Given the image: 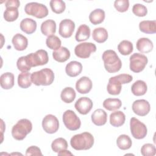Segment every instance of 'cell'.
I'll return each instance as SVG.
<instances>
[{"label":"cell","instance_id":"obj_27","mask_svg":"<svg viewBox=\"0 0 156 156\" xmlns=\"http://www.w3.org/2000/svg\"><path fill=\"white\" fill-rule=\"evenodd\" d=\"M147 90L146 83L141 80L135 82L131 87L132 93L136 96H140L145 94Z\"/></svg>","mask_w":156,"mask_h":156},{"label":"cell","instance_id":"obj_5","mask_svg":"<svg viewBox=\"0 0 156 156\" xmlns=\"http://www.w3.org/2000/svg\"><path fill=\"white\" fill-rule=\"evenodd\" d=\"M32 129V124L27 119H21L12 129V135L16 140H23Z\"/></svg>","mask_w":156,"mask_h":156},{"label":"cell","instance_id":"obj_13","mask_svg":"<svg viewBox=\"0 0 156 156\" xmlns=\"http://www.w3.org/2000/svg\"><path fill=\"white\" fill-rule=\"evenodd\" d=\"M75 29L74 23L69 19H65L59 24L58 33L61 37L66 38L71 37Z\"/></svg>","mask_w":156,"mask_h":156},{"label":"cell","instance_id":"obj_19","mask_svg":"<svg viewBox=\"0 0 156 156\" xmlns=\"http://www.w3.org/2000/svg\"><path fill=\"white\" fill-rule=\"evenodd\" d=\"M15 49L17 51H24L28 45L27 38L21 34H15L12 40Z\"/></svg>","mask_w":156,"mask_h":156},{"label":"cell","instance_id":"obj_39","mask_svg":"<svg viewBox=\"0 0 156 156\" xmlns=\"http://www.w3.org/2000/svg\"><path fill=\"white\" fill-rule=\"evenodd\" d=\"M49 4L52 11L57 14L63 13L66 8L65 2L62 0H51Z\"/></svg>","mask_w":156,"mask_h":156},{"label":"cell","instance_id":"obj_4","mask_svg":"<svg viewBox=\"0 0 156 156\" xmlns=\"http://www.w3.org/2000/svg\"><path fill=\"white\" fill-rule=\"evenodd\" d=\"M54 80V73L49 68H44L31 74V80L37 86H47L52 84Z\"/></svg>","mask_w":156,"mask_h":156},{"label":"cell","instance_id":"obj_37","mask_svg":"<svg viewBox=\"0 0 156 156\" xmlns=\"http://www.w3.org/2000/svg\"><path fill=\"white\" fill-rule=\"evenodd\" d=\"M19 15L18 8L16 7H8L6 8L4 12V18L8 22H12L15 21Z\"/></svg>","mask_w":156,"mask_h":156},{"label":"cell","instance_id":"obj_8","mask_svg":"<svg viewBox=\"0 0 156 156\" xmlns=\"http://www.w3.org/2000/svg\"><path fill=\"white\" fill-rule=\"evenodd\" d=\"M130 69L134 73L142 71L146 66L148 59L147 57L140 53H134L130 57Z\"/></svg>","mask_w":156,"mask_h":156},{"label":"cell","instance_id":"obj_26","mask_svg":"<svg viewBox=\"0 0 156 156\" xmlns=\"http://www.w3.org/2000/svg\"><path fill=\"white\" fill-rule=\"evenodd\" d=\"M139 28L140 31L143 33L148 34H155L156 32V21H142L139 24Z\"/></svg>","mask_w":156,"mask_h":156},{"label":"cell","instance_id":"obj_3","mask_svg":"<svg viewBox=\"0 0 156 156\" xmlns=\"http://www.w3.org/2000/svg\"><path fill=\"white\" fill-rule=\"evenodd\" d=\"M132 80V76L128 74H121L112 77L108 80L107 87V92L112 95H118L121 93V85L128 83Z\"/></svg>","mask_w":156,"mask_h":156},{"label":"cell","instance_id":"obj_33","mask_svg":"<svg viewBox=\"0 0 156 156\" xmlns=\"http://www.w3.org/2000/svg\"><path fill=\"white\" fill-rule=\"evenodd\" d=\"M76 92L71 87H66L61 92V99L65 103H71L76 98Z\"/></svg>","mask_w":156,"mask_h":156},{"label":"cell","instance_id":"obj_23","mask_svg":"<svg viewBox=\"0 0 156 156\" xmlns=\"http://www.w3.org/2000/svg\"><path fill=\"white\" fill-rule=\"evenodd\" d=\"M41 31L46 36H50L55 33L56 23L52 20H47L43 21L41 24Z\"/></svg>","mask_w":156,"mask_h":156},{"label":"cell","instance_id":"obj_25","mask_svg":"<svg viewBox=\"0 0 156 156\" xmlns=\"http://www.w3.org/2000/svg\"><path fill=\"white\" fill-rule=\"evenodd\" d=\"M1 87L5 90L12 88L14 85V75L12 73L7 72L0 77Z\"/></svg>","mask_w":156,"mask_h":156},{"label":"cell","instance_id":"obj_21","mask_svg":"<svg viewBox=\"0 0 156 156\" xmlns=\"http://www.w3.org/2000/svg\"><path fill=\"white\" fill-rule=\"evenodd\" d=\"M136 49L141 53H148L151 52L153 48V43L147 38H140L136 44Z\"/></svg>","mask_w":156,"mask_h":156},{"label":"cell","instance_id":"obj_46","mask_svg":"<svg viewBox=\"0 0 156 156\" xmlns=\"http://www.w3.org/2000/svg\"><path fill=\"white\" fill-rule=\"evenodd\" d=\"M58 155H73V154L66 149L63 150L58 152Z\"/></svg>","mask_w":156,"mask_h":156},{"label":"cell","instance_id":"obj_1","mask_svg":"<svg viewBox=\"0 0 156 156\" xmlns=\"http://www.w3.org/2000/svg\"><path fill=\"white\" fill-rule=\"evenodd\" d=\"M93 144V136L87 132L74 135L70 140L71 147L77 151L90 149Z\"/></svg>","mask_w":156,"mask_h":156},{"label":"cell","instance_id":"obj_42","mask_svg":"<svg viewBox=\"0 0 156 156\" xmlns=\"http://www.w3.org/2000/svg\"><path fill=\"white\" fill-rule=\"evenodd\" d=\"M132 12L134 15L138 16H145L147 13L146 7L141 4H135L132 7Z\"/></svg>","mask_w":156,"mask_h":156},{"label":"cell","instance_id":"obj_12","mask_svg":"<svg viewBox=\"0 0 156 156\" xmlns=\"http://www.w3.org/2000/svg\"><path fill=\"white\" fill-rule=\"evenodd\" d=\"M42 127L43 130L48 133L52 134L55 133L59 128L58 120L53 115H47L43 119Z\"/></svg>","mask_w":156,"mask_h":156},{"label":"cell","instance_id":"obj_15","mask_svg":"<svg viewBox=\"0 0 156 156\" xmlns=\"http://www.w3.org/2000/svg\"><path fill=\"white\" fill-rule=\"evenodd\" d=\"M92 101L87 97H82L77 99L74 104L76 110L81 115H87L93 108Z\"/></svg>","mask_w":156,"mask_h":156},{"label":"cell","instance_id":"obj_22","mask_svg":"<svg viewBox=\"0 0 156 156\" xmlns=\"http://www.w3.org/2000/svg\"><path fill=\"white\" fill-rule=\"evenodd\" d=\"M70 52L65 47L62 46L52 52L53 58L58 62H66L70 57Z\"/></svg>","mask_w":156,"mask_h":156},{"label":"cell","instance_id":"obj_43","mask_svg":"<svg viewBox=\"0 0 156 156\" xmlns=\"http://www.w3.org/2000/svg\"><path fill=\"white\" fill-rule=\"evenodd\" d=\"M114 7L119 12H126L129 7L128 0H116L114 2Z\"/></svg>","mask_w":156,"mask_h":156},{"label":"cell","instance_id":"obj_6","mask_svg":"<svg viewBox=\"0 0 156 156\" xmlns=\"http://www.w3.org/2000/svg\"><path fill=\"white\" fill-rule=\"evenodd\" d=\"M25 12L31 16L37 18H43L48 15V9L47 7L41 3L32 2L26 4L24 7Z\"/></svg>","mask_w":156,"mask_h":156},{"label":"cell","instance_id":"obj_7","mask_svg":"<svg viewBox=\"0 0 156 156\" xmlns=\"http://www.w3.org/2000/svg\"><path fill=\"white\" fill-rule=\"evenodd\" d=\"M26 57L31 68L46 65L49 61L48 52L44 49L37 50L35 53L29 54Z\"/></svg>","mask_w":156,"mask_h":156},{"label":"cell","instance_id":"obj_40","mask_svg":"<svg viewBox=\"0 0 156 156\" xmlns=\"http://www.w3.org/2000/svg\"><path fill=\"white\" fill-rule=\"evenodd\" d=\"M141 153L143 156H154L156 154V149L154 144L146 143L141 148Z\"/></svg>","mask_w":156,"mask_h":156},{"label":"cell","instance_id":"obj_30","mask_svg":"<svg viewBox=\"0 0 156 156\" xmlns=\"http://www.w3.org/2000/svg\"><path fill=\"white\" fill-rule=\"evenodd\" d=\"M92 37L95 41L99 43H102L108 38L107 30L104 27L95 28L93 31Z\"/></svg>","mask_w":156,"mask_h":156},{"label":"cell","instance_id":"obj_41","mask_svg":"<svg viewBox=\"0 0 156 156\" xmlns=\"http://www.w3.org/2000/svg\"><path fill=\"white\" fill-rule=\"evenodd\" d=\"M16 66L18 69L22 73L28 72L31 69V67L29 66L26 56H22L18 59Z\"/></svg>","mask_w":156,"mask_h":156},{"label":"cell","instance_id":"obj_20","mask_svg":"<svg viewBox=\"0 0 156 156\" xmlns=\"http://www.w3.org/2000/svg\"><path fill=\"white\" fill-rule=\"evenodd\" d=\"M20 26L23 32L27 34H32L37 29V23L31 18H26L21 21Z\"/></svg>","mask_w":156,"mask_h":156},{"label":"cell","instance_id":"obj_36","mask_svg":"<svg viewBox=\"0 0 156 156\" xmlns=\"http://www.w3.org/2000/svg\"><path fill=\"white\" fill-rule=\"evenodd\" d=\"M51 148L54 152H59L61 151L67 149L68 143L65 139L58 138L55 139L51 144Z\"/></svg>","mask_w":156,"mask_h":156},{"label":"cell","instance_id":"obj_10","mask_svg":"<svg viewBox=\"0 0 156 156\" xmlns=\"http://www.w3.org/2000/svg\"><path fill=\"white\" fill-rule=\"evenodd\" d=\"M63 122L69 130H76L81 125V121L76 114L71 110H66L63 114Z\"/></svg>","mask_w":156,"mask_h":156},{"label":"cell","instance_id":"obj_11","mask_svg":"<svg viewBox=\"0 0 156 156\" xmlns=\"http://www.w3.org/2000/svg\"><path fill=\"white\" fill-rule=\"evenodd\" d=\"M96 51V45L90 42H84L77 44L74 48L76 55L81 58H88L92 52Z\"/></svg>","mask_w":156,"mask_h":156},{"label":"cell","instance_id":"obj_14","mask_svg":"<svg viewBox=\"0 0 156 156\" xmlns=\"http://www.w3.org/2000/svg\"><path fill=\"white\" fill-rule=\"evenodd\" d=\"M132 110L137 115L144 116L149 113L151 106L149 102L145 99H138L133 102L132 104Z\"/></svg>","mask_w":156,"mask_h":156},{"label":"cell","instance_id":"obj_34","mask_svg":"<svg viewBox=\"0 0 156 156\" xmlns=\"http://www.w3.org/2000/svg\"><path fill=\"white\" fill-rule=\"evenodd\" d=\"M132 140L130 138L125 134L119 135L116 140V144L121 150H127L132 146Z\"/></svg>","mask_w":156,"mask_h":156},{"label":"cell","instance_id":"obj_9","mask_svg":"<svg viewBox=\"0 0 156 156\" xmlns=\"http://www.w3.org/2000/svg\"><path fill=\"white\" fill-rule=\"evenodd\" d=\"M130 128L133 138L140 140L145 138L147 130L146 125L136 118L132 117L130 121Z\"/></svg>","mask_w":156,"mask_h":156},{"label":"cell","instance_id":"obj_28","mask_svg":"<svg viewBox=\"0 0 156 156\" xmlns=\"http://www.w3.org/2000/svg\"><path fill=\"white\" fill-rule=\"evenodd\" d=\"M90 29L89 26L86 24H82L77 29L75 38L77 41L80 42L88 40L90 38Z\"/></svg>","mask_w":156,"mask_h":156},{"label":"cell","instance_id":"obj_29","mask_svg":"<svg viewBox=\"0 0 156 156\" xmlns=\"http://www.w3.org/2000/svg\"><path fill=\"white\" fill-rule=\"evenodd\" d=\"M105 12L101 9H96L93 10L90 15V21L94 25H97L102 23L105 19Z\"/></svg>","mask_w":156,"mask_h":156},{"label":"cell","instance_id":"obj_2","mask_svg":"<svg viewBox=\"0 0 156 156\" xmlns=\"http://www.w3.org/2000/svg\"><path fill=\"white\" fill-rule=\"evenodd\" d=\"M102 58L105 69L109 73H114L121 69L122 62L115 51L111 49L105 51Z\"/></svg>","mask_w":156,"mask_h":156},{"label":"cell","instance_id":"obj_45","mask_svg":"<svg viewBox=\"0 0 156 156\" xmlns=\"http://www.w3.org/2000/svg\"><path fill=\"white\" fill-rule=\"evenodd\" d=\"M20 5V2L18 0H9L5 1V7L8 8V7H16V8H18L19 6Z\"/></svg>","mask_w":156,"mask_h":156},{"label":"cell","instance_id":"obj_16","mask_svg":"<svg viewBox=\"0 0 156 156\" xmlns=\"http://www.w3.org/2000/svg\"><path fill=\"white\" fill-rule=\"evenodd\" d=\"M92 86L93 83L91 79L86 76L80 77L76 83V90L80 94L88 93L91 90Z\"/></svg>","mask_w":156,"mask_h":156},{"label":"cell","instance_id":"obj_31","mask_svg":"<svg viewBox=\"0 0 156 156\" xmlns=\"http://www.w3.org/2000/svg\"><path fill=\"white\" fill-rule=\"evenodd\" d=\"M31 74L29 72H23L18 76V85L22 88H27L32 85Z\"/></svg>","mask_w":156,"mask_h":156},{"label":"cell","instance_id":"obj_35","mask_svg":"<svg viewBox=\"0 0 156 156\" xmlns=\"http://www.w3.org/2000/svg\"><path fill=\"white\" fill-rule=\"evenodd\" d=\"M118 51L123 55H127L131 54L133 50L132 43L128 40H122L118 45Z\"/></svg>","mask_w":156,"mask_h":156},{"label":"cell","instance_id":"obj_24","mask_svg":"<svg viewBox=\"0 0 156 156\" xmlns=\"http://www.w3.org/2000/svg\"><path fill=\"white\" fill-rule=\"evenodd\" d=\"M126 120V116L121 111L112 112L110 115V123L113 127H120L122 126Z\"/></svg>","mask_w":156,"mask_h":156},{"label":"cell","instance_id":"obj_32","mask_svg":"<svg viewBox=\"0 0 156 156\" xmlns=\"http://www.w3.org/2000/svg\"><path fill=\"white\" fill-rule=\"evenodd\" d=\"M122 105L121 101L118 98H107L103 102V107L108 111L119 109Z\"/></svg>","mask_w":156,"mask_h":156},{"label":"cell","instance_id":"obj_44","mask_svg":"<svg viewBox=\"0 0 156 156\" xmlns=\"http://www.w3.org/2000/svg\"><path fill=\"white\" fill-rule=\"evenodd\" d=\"M26 155H42V153L39 147L36 146H31L26 149Z\"/></svg>","mask_w":156,"mask_h":156},{"label":"cell","instance_id":"obj_18","mask_svg":"<svg viewBox=\"0 0 156 156\" xmlns=\"http://www.w3.org/2000/svg\"><path fill=\"white\" fill-rule=\"evenodd\" d=\"M107 120V114L102 109L99 108L94 111L91 115V121L95 125L101 126L104 125Z\"/></svg>","mask_w":156,"mask_h":156},{"label":"cell","instance_id":"obj_38","mask_svg":"<svg viewBox=\"0 0 156 156\" xmlns=\"http://www.w3.org/2000/svg\"><path fill=\"white\" fill-rule=\"evenodd\" d=\"M46 44L49 49L55 51L61 47L62 42L57 36L52 35L47 37L46 40Z\"/></svg>","mask_w":156,"mask_h":156},{"label":"cell","instance_id":"obj_17","mask_svg":"<svg viewBox=\"0 0 156 156\" xmlns=\"http://www.w3.org/2000/svg\"><path fill=\"white\" fill-rule=\"evenodd\" d=\"M82 71V64L77 61H71L68 63L65 67V72L69 77H76L79 75Z\"/></svg>","mask_w":156,"mask_h":156}]
</instances>
